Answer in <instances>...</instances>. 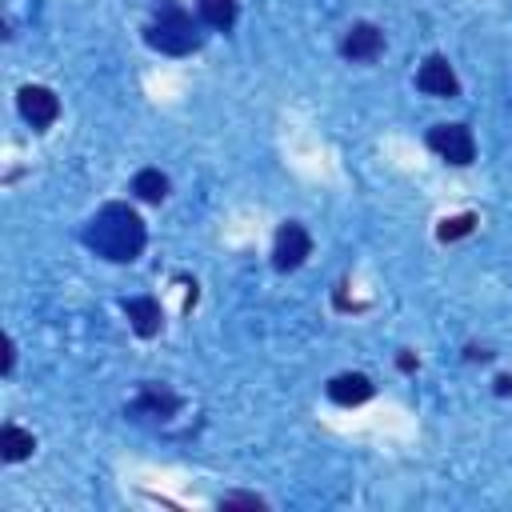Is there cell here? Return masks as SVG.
I'll use <instances>...</instances> for the list:
<instances>
[{
    "label": "cell",
    "mask_w": 512,
    "mask_h": 512,
    "mask_svg": "<svg viewBox=\"0 0 512 512\" xmlns=\"http://www.w3.org/2000/svg\"><path fill=\"white\" fill-rule=\"evenodd\" d=\"M84 244L112 264H132L148 244V228L136 216V208L112 200L84 224Z\"/></svg>",
    "instance_id": "obj_1"
},
{
    "label": "cell",
    "mask_w": 512,
    "mask_h": 512,
    "mask_svg": "<svg viewBox=\"0 0 512 512\" xmlns=\"http://www.w3.org/2000/svg\"><path fill=\"white\" fill-rule=\"evenodd\" d=\"M144 40L156 48V52H168V56H188L204 44L196 20L176 4V0H160L152 24L144 28Z\"/></svg>",
    "instance_id": "obj_2"
},
{
    "label": "cell",
    "mask_w": 512,
    "mask_h": 512,
    "mask_svg": "<svg viewBox=\"0 0 512 512\" xmlns=\"http://www.w3.org/2000/svg\"><path fill=\"white\" fill-rule=\"evenodd\" d=\"M428 148L436 156H444L448 164H456V168L472 164V156H476V140H472L468 124H432L428 128Z\"/></svg>",
    "instance_id": "obj_3"
},
{
    "label": "cell",
    "mask_w": 512,
    "mask_h": 512,
    "mask_svg": "<svg viewBox=\"0 0 512 512\" xmlns=\"http://www.w3.org/2000/svg\"><path fill=\"white\" fill-rule=\"evenodd\" d=\"M308 252H312V236L304 232V224L288 220V224L276 228V240H272V264H276L280 272L300 268V264L308 260Z\"/></svg>",
    "instance_id": "obj_4"
},
{
    "label": "cell",
    "mask_w": 512,
    "mask_h": 512,
    "mask_svg": "<svg viewBox=\"0 0 512 512\" xmlns=\"http://www.w3.org/2000/svg\"><path fill=\"white\" fill-rule=\"evenodd\" d=\"M16 104H20V116H24L32 128H40V132L52 128L56 116H60V100H56V92L44 88V84H24L20 96H16Z\"/></svg>",
    "instance_id": "obj_5"
},
{
    "label": "cell",
    "mask_w": 512,
    "mask_h": 512,
    "mask_svg": "<svg viewBox=\"0 0 512 512\" xmlns=\"http://www.w3.org/2000/svg\"><path fill=\"white\" fill-rule=\"evenodd\" d=\"M180 412V396L164 384H140V396L128 404L132 420H168Z\"/></svg>",
    "instance_id": "obj_6"
},
{
    "label": "cell",
    "mask_w": 512,
    "mask_h": 512,
    "mask_svg": "<svg viewBox=\"0 0 512 512\" xmlns=\"http://www.w3.org/2000/svg\"><path fill=\"white\" fill-rule=\"evenodd\" d=\"M416 88H420L424 96H440V100L460 96V80H456V72H452V64H448L444 56H428V60L420 64Z\"/></svg>",
    "instance_id": "obj_7"
},
{
    "label": "cell",
    "mask_w": 512,
    "mask_h": 512,
    "mask_svg": "<svg viewBox=\"0 0 512 512\" xmlns=\"http://www.w3.org/2000/svg\"><path fill=\"white\" fill-rule=\"evenodd\" d=\"M340 52H344V60L368 64V60H376V56L384 52V32H380L376 24H368V20H360V24H352V28L344 32Z\"/></svg>",
    "instance_id": "obj_8"
},
{
    "label": "cell",
    "mask_w": 512,
    "mask_h": 512,
    "mask_svg": "<svg viewBox=\"0 0 512 512\" xmlns=\"http://www.w3.org/2000/svg\"><path fill=\"white\" fill-rule=\"evenodd\" d=\"M372 392H376V384H372L364 372H340V376L328 380V396H332L336 404H344V408L372 400Z\"/></svg>",
    "instance_id": "obj_9"
},
{
    "label": "cell",
    "mask_w": 512,
    "mask_h": 512,
    "mask_svg": "<svg viewBox=\"0 0 512 512\" xmlns=\"http://www.w3.org/2000/svg\"><path fill=\"white\" fill-rule=\"evenodd\" d=\"M124 312H128V320H132V332L144 336V340L156 336L160 324H164L160 300H152V296H132V300H124Z\"/></svg>",
    "instance_id": "obj_10"
},
{
    "label": "cell",
    "mask_w": 512,
    "mask_h": 512,
    "mask_svg": "<svg viewBox=\"0 0 512 512\" xmlns=\"http://www.w3.org/2000/svg\"><path fill=\"white\" fill-rule=\"evenodd\" d=\"M32 448H36V440H32V432H24V428H16V424H4L0 428V456L4 460H28L32 456Z\"/></svg>",
    "instance_id": "obj_11"
},
{
    "label": "cell",
    "mask_w": 512,
    "mask_h": 512,
    "mask_svg": "<svg viewBox=\"0 0 512 512\" xmlns=\"http://www.w3.org/2000/svg\"><path fill=\"white\" fill-rule=\"evenodd\" d=\"M132 192H136L140 200H148V204H160V200L168 196V176H164L160 168H144V172H136Z\"/></svg>",
    "instance_id": "obj_12"
},
{
    "label": "cell",
    "mask_w": 512,
    "mask_h": 512,
    "mask_svg": "<svg viewBox=\"0 0 512 512\" xmlns=\"http://www.w3.org/2000/svg\"><path fill=\"white\" fill-rule=\"evenodd\" d=\"M200 16L208 28L228 32L236 24V0H200Z\"/></svg>",
    "instance_id": "obj_13"
},
{
    "label": "cell",
    "mask_w": 512,
    "mask_h": 512,
    "mask_svg": "<svg viewBox=\"0 0 512 512\" xmlns=\"http://www.w3.org/2000/svg\"><path fill=\"white\" fill-rule=\"evenodd\" d=\"M472 228H476V216H472V212H460V216H448V220H440L436 236L448 244V240H460V236H468Z\"/></svg>",
    "instance_id": "obj_14"
},
{
    "label": "cell",
    "mask_w": 512,
    "mask_h": 512,
    "mask_svg": "<svg viewBox=\"0 0 512 512\" xmlns=\"http://www.w3.org/2000/svg\"><path fill=\"white\" fill-rule=\"evenodd\" d=\"M220 508H224V512H228V508H256V512H260V508H268V504H264V496H256V492H232V496H220Z\"/></svg>",
    "instance_id": "obj_15"
},
{
    "label": "cell",
    "mask_w": 512,
    "mask_h": 512,
    "mask_svg": "<svg viewBox=\"0 0 512 512\" xmlns=\"http://www.w3.org/2000/svg\"><path fill=\"white\" fill-rule=\"evenodd\" d=\"M12 364H16V344L4 340V372H12Z\"/></svg>",
    "instance_id": "obj_16"
},
{
    "label": "cell",
    "mask_w": 512,
    "mask_h": 512,
    "mask_svg": "<svg viewBox=\"0 0 512 512\" xmlns=\"http://www.w3.org/2000/svg\"><path fill=\"white\" fill-rule=\"evenodd\" d=\"M468 360H492V352H488V348H476V344H472V348H468Z\"/></svg>",
    "instance_id": "obj_17"
},
{
    "label": "cell",
    "mask_w": 512,
    "mask_h": 512,
    "mask_svg": "<svg viewBox=\"0 0 512 512\" xmlns=\"http://www.w3.org/2000/svg\"><path fill=\"white\" fill-rule=\"evenodd\" d=\"M496 392L508 396V392H512V376H496Z\"/></svg>",
    "instance_id": "obj_18"
},
{
    "label": "cell",
    "mask_w": 512,
    "mask_h": 512,
    "mask_svg": "<svg viewBox=\"0 0 512 512\" xmlns=\"http://www.w3.org/2000/svg\"><path fill=\"white\" fill-rule=\"evenodd\" d=\"M400 368H404V372H412V368H416V356H408V352H404V356H400Z\"/></svg>",
    "instance_id": "obj_19"
}]
</instances>
